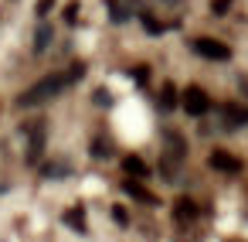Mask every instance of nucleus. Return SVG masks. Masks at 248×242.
Returning a JSON list of instances; mask_svg holds the SVG:
<instances>
[{"mask_svg":"<svg viewBox=\"0 0 248 242\" xmlns=\"http://www.w3.org/2000/svg\"><path fill=\"white\" fill-rule=\"evenodd\" d=\"M143 24H146V31H150V35H163V24H160V21H153L150 14H143Z\"/></svg>","mask_w":248,"mask_h":242,"instance_id":"nucleus-13","label":"nucleus"},{"mask_svg":"<svg viewBox=\"0 0 248 242\" xmlns=\"http://www.w3.org/2000/svg\"><path fill=\"white\" fill-rule=\"evenodd\" d=\"M82 75H85V65H72L68 72H55V75L34 82L28 92H21V96H17V106H38V103H48V99H55L58 92H65L72 82H78Z\"/></svg>","mask_w":248,"mask_h":242,"instance_id":"nucleus-1","label":"nucleus"},{"mask_svg":"<svg viewBox=\"0 0 248 242\" xmlns=\"http://www.w3.org/2000/svg\"><path fill=\"white\" fill-rule=\"evenodd\" d=\"M190 48H194L201 58H207V62H228V58H231V48H228L224 41H217V38H197Z\"/></svg>","mask_w":248,"mask_h":242,"instance_id":"nucleus-2","label":"nucleus"},{"mask_svg":"<svg viewBox=\"0 0 248 242\" xmlns=\"http://www.w3.org/2000/svg\"><path fill=\"white\" fill-rule=\"evenodd\" d=\"M109 17L123 24V21H129V7H123L119 0H109Z\"/></svg>","mask_w":248,"mask_h":242,"instance_id":"nucleus-10","label":"nucleus"},{"mask_svg":"<svg viewBox=\"0 0 248 242\" xmlns=\"http://www.w3.org/2000/svg\"><path fill=\"white\" fill-rule=\"evenodd\" d=\"M194 215H197V205H194L190 198H180V201H177V218H180V222H190Z\"/></svg>","mask_w":248,"mask_h":242,"instance_id":"nucleus-8","label":"nucleus"},{"mask_svg":"<svg viewBox=\"0 0 248 242\" xmlns=\"http://www.w3.org/2000/svg\"><path fill=\"white\" fill-rule=\"evenodd\" d=\"M211 167L214 171H224V174H238L241 171V160L234 154H228V150H214L211 154Z\"/></svg>","mask_w":248,"mask_h":242,"instance_id":"nucleus-4","label":"nucleus"},{"mask_svg":"<svg viewBox=\"0 0 248 242\" xmlns=\"http://www.w3.org/2000/svg\"><path fill=\"white\" fill-rule=\"evenodd\" d=\"M123 188H126V191H129V194H133V198H136V201H146V205H156V198H153V194H150V191H146V188H140V184H136V181H133V177H129V181H126V184H123Z\"/></svg>","mask_w":248,"mask_h":242,"instance_id":"nucleus-7","label":"nucleus"},{"mask_svg":"<svg viewBox=\"0 0 248 242\" xmlns=\"http://www.w3.org/2000/svg\"><path fill=\"white\" fill-rule=\"evenodd\" d=\"M211 11L214 14H228L231 11V0H211Z\"/></svg>","mask_w":248,"mask_h":242,"instance_id":"nucleus-14","label":"nucleus"},{"mask_svg":"<svg viewBox=\"0 0 248 242\" xmlns=\"http://www.w3.org/2000/svg\"><path fill=\"white\" fill-rule=\"evenodd\" d=\"M224 123H228V126H245V123H248V109H241V106H224Z\"/></svg>","mask_w":248,"mask_h":242,"instance_id":"nucleus-6","label":"nucleus"},{"mask_svg":"<svg viewBox=\"0 0 248 242\" xmlns=\"http://www.w3.org/2000/svg\"><path fill=\"white\" fill-rule=\"evenodd\" d=\"M123 171H126L129 177H146V174H150V167H146L140 157H133V154H129V157H123Z\"/></svg>","mask_w":248,"mask_h":242,"instance_id":"nucleus-5","label":"nucleus"},{"mask_svg":"<svg viewBox=\"0 0 248 242\" xmlns=\"http://www.w3.org/2000/svg\"><path fill=\"white\" fill-rule=\"evenodd\" d=\"M51 45V28H38V35H34V52H45Z\"/></svg>","mask_w":248,"mask_h":242,"instance_id":"nucleus-11","label":"nucleus"},{"mask_svg":"<svg viewBox=\"0 0 248 242\" xmlns=\"http://www.w3.org/2000/svg\"><path fill=\"white\" fill-rule=\"evenodd\" d=\"M112 222H119V225H126V222H129V215H126V208H119V205H116V208H112Z\"/></svg>","mask_w":248,"mask_h":242,"instance_id":"nucleus-15","label":"nucleus"},{"mask_svg":"<svg viewBox=\"0 0 248 242\" xmlns=\"http://www.w3.org/2000/svg\"><path fill=\"white\" fill-rule=\"evenodd\" d=\"M51 7H55V0H41V4H38V17H45Z\"/></svg>","mask_w":248,"mask_h":242,"instance_id":"nucleus-17","label":"nucleus"},{"mask_svg":"<svg viewBox=\"0 0 248 242\" xmlns=\"http://www.w3.org/2000/svg\"><path fill=\"white\" fill-rule=\"evenodd\" d=\"M133 79H136V82H146V79H150V69H143V65L133 69Z\"/></svg>","mask_w":248,"mask_h":242,"instance_id":"nucleus-16","label":"nucleus"},{"mask_svg":"<svg viewBox=\"0 0 248 242\" xmlns=\"http://www.w3.org/2000/svg\"><path fill=\"white\" fill-rule=\"evenodd\" d=\"M65 222L75 228V232H85V218H82V208H68L65 211Z\"/></svg>","mask_w":248,"mask_h":242,"instance_id":"nucleus-9","label":"nucleus"},{"mask_svg":"<svg viewBox=\"0 0 248 242\" xmlns=\"http://www.w3.org/2000/svg\"><path fill=\"white\" fill-rule=\"evenodd\" d=\"M92 154H99V157H106V154H109V147H106L102 140H95V143H92Z\"/></svg>","mask_w":248,"mask_h":242,"instance_id":"nucleus-18","label":"nucleus"},{"mask_svg":"<svg viewBox=\"0 0 248 242\" xmlns=\"http://www.w3.org/2000/svg\"><path fill=\"white\" fill-rule=\"evenodd\" d=\"M160 106H163V109H173V106H177V92H173V86H167V89L160 92Z\"/></svg>","mask_w":248,"mask_h":242,"instance_id":"nucleus-12","label":"nucleus"},{"mask_svg":"<svg viewBox=\"0 0 248 242\" xmlns=\"http://www.w3.org/2000/svg\"><path fill=\"white\" fill-rule=\"evenodd\" d=\"M180 103H184V113H187V116H204V113L211 109V99H207V92H204V89H197V86H187Z\"/></svg>","mask_w":248,"mask_h":242,"instance_id":"nucleus-3","label":"nucleus"}]
</instances>
